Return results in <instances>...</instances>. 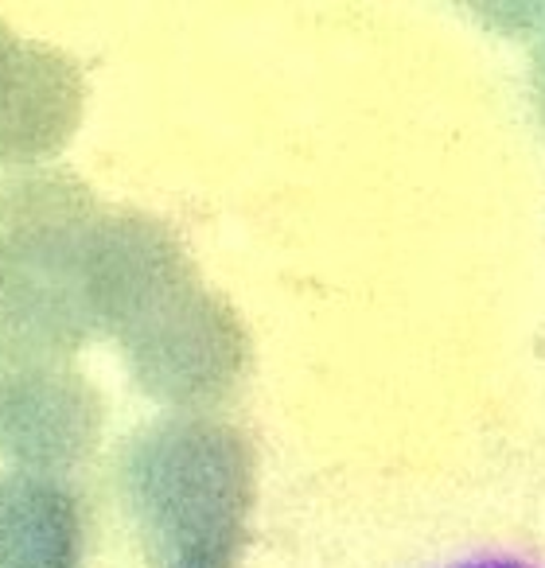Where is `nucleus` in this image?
<instances>
[{
  "mask_svg": "<svg viewBox=\"0 0 545 568\" xmlns=\"http://www.w3.org/2000/svg\"><path fill=\"white\" fill-rule=\"evenodd\" d=\"M90 440V409L79 382L40 358L0 366V459L12 471L48 475Z\"/></svg>",
  "mask_w": 545,
  "mask_h": 568,
  "instance_id": "obj_1",
  "label": "nucleus"
},
{
  "mask_svg": "<svg viewBox=\"0 0 545 568\" xmlns=\"http://www.w3.org/2000/svg\"><path fill=\"white\" fill-rule=\"evenodd\" d=\"M74 82L59 55L0 20V168L32 164L63 141Z\"/></svg>",
  "mask_w": 545,
  "mask_h": 568,
  "instance_id": "obj_2",
  "label": "nucleus"
},
{
  "mask_svg": "<svg viewBox=\"0 0 545 568\" xmlns=\"http://www.w3.org/2000/svg\"><path fill=\"white\" fill-rule=\"evenodd\" d=\"M0 568H79L74 503L51 475L0 471Z\"/></svg>",
  "mask_w": 545,
  "mask_h": 568,
  "instance_id": "obj_3",
  "label": "nucleus"
},
{
  "mask_svg": "<svg viewBox=\"0 0 545 568\" xmlns=\"http://www.w3.org/2000/svg\"><path fill=\"white\" fill-rule=\"evenodd\" d=\"M9 363V351H4V339H0V366Z\"/></svg>",
  "mask_w": 545,
  "mask_h": 568,
  "instance_id": "obj_4",
  "label": "nucleus"
},
{
  "mask_svg": "<svg viewBox=\"0 0 545 568\" xmlns=\"http://www.w3.org/2000/svg\"><path fill=\"white\" fill-rule=\"evenodd\" d=\"M467 568H518V565H467Z\"/></svg>",
  "mask_w": 545,
  "mask_h": 568,
  "instance_id": "obj_5",
  "label": "nucleus"
}]
</instances>
